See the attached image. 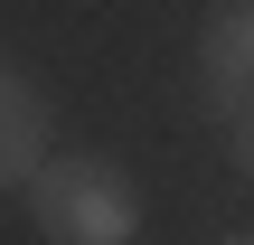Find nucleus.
<instances>
[{
    "label": "nucleus",
    "mask_w": 254,
    "mask_h": 245,
    "mask_svg": "<svg viewBox=\"0 0 254 245\" xmlns=\"http://www.w3.org/2000/svg\"><path fill=\"white\" fill-rule=\"evenodd\" d=\"M28 217L47 245H132L141 236V189L104 151H66L28 179Z\"/></svg>",
    "instance_id": "nucleus-1"
},
{
    "label": "nucleus",
    "mask_w": 254,
    "mask_h": 245,
    "mask_svg": "<svg viewBox=\"0 0 254 245\" xmlns=\"http://www.w3.org/2000/svg\"><path fill=\"white\" fill-rule=\"evenodd\" d=\"M198 76H207V94H217L226 113L254 104V0H226V9L198 28Z\"/></svg>",
    "instance_id": "nucleus-2"
},
{
    "label": "nucleus",
    "mask_w": 254,
    "mask_h": 245,
    "mask_svg": "<svg viewBox=\"0 0 254 245\" xmlns=\"http://www.w3.org/2000/svg\"><path fill=\"white\" fill-rule=\"evenodd\" d=\"M38 170H47V94L19 66H0V189H28Z\"/></svg>",
    "instance_id": "nucleus-3"
},
{
    "label": "nucleus",
    "mask_w": 254,
    "mask_h": 245,
    "mask_svg": "<svg viewBox=\"0 0 254 245\" xmlns=\"http://www.w3.org/2000/svg\"><path fill=\"white\" fill-rule=\"evenodd\" d=\"M226 151H236V170H245V179H254V104H245V113H236V123H226Z\"/></svg>",
    "instance_id": "nucleus-4"
},
{
    "label": "nucleus",
    "mask_w": 254,
    "mask_h": 245,
    "mask_svg": "<svg viewBox=\"0 0 254 245\" xmlns=\"http://www.w3.org/2000/svg\"><path fill=\"white\" fill-rule=\"evenodd\" d=\"M226 245H254V236H226Z\"/></svg>",
    "instance_id": "nucleus-5"
}]
</instances>
